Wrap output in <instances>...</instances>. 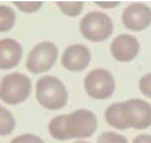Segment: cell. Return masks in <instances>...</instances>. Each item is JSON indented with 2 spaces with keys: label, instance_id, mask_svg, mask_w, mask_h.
<instances>
[{
  "label": "cell",
  "instance_id": "obj_1",
  "mask_svg": "<svg viewBox=\"0 0 151 143\" xmlns=\"http://www.w3.org/2000/svg\"><path fill=\"white\" fill-rule=\"evenodd\" d=\"M97 118L91 110L78 109L54 118L49 125L50 136L59 141L91 137L96 130Z\"/></svg>",
  "mask_w": 151,
  "mask_h": 143
},
{
  "label": "cell",
  "instance_id": "obj_2",
  "mask_svg": "<svg viewBox=\"0 0 151 143\" xmlns=\"http://www.w3.org/2000/svg\"><path fill=\"white\" fill-rule=\"evenodd\" d=\"M115 129L143 130L151 125V105L142 99L133 98L112 105L109 114Z\"/></svg>",
  "mask_w": 151,
  "mask_h": 143
},
{
  "label": "cell",
  "instance_id": "obj_3",
  "mask_svg": "<svg viewBox=\"0 0 151 143\" xmlns=\"http://www.w3.org/2000/svg\"><path fill=\"white\" fill-rule=\"evenodd\" d=\"M36 97L44 108L54 110L66 105L68 92L60 79L52 75H45L36 84Z\"/></svg>",
  "mask_w": 151,
  "mask_h": 143
},
{
  "label": "cell",
  "instance_id": "obj_4",
  "mask_svg": "<svg viewBox=\"0 0 151 143\" xmlns=\"http://www.w3.org/2000/svg\"><path fill=\"white\" fill-rule=\"evenodd\" d=\"M31 91V79L18 72L8 74L0 85V99L7 104L17 105L25 101Z\"/></svg>",
  "mask_w": 151,
  "mask_h": 143
},
{
  "label": "cell",
  "instance_id": "obj_5",
  "mask_svg": "<svg viewBox=\"0 0 151 143\" xmlns=\"http://www.w3.org/2000/svg\"><path fill=\"white\" fill-rule=\"evenodd\" d=\"M114 25L108 15L100 12L86 14L80 22V30L86 39L94 42L104 41L113 32Z\"/></svg>",
  "mask_w": 151,
  "mask_h": 143
},
{
  "label": "cell",
  "instance_id": "obj_6",
  "mask_svg": "<svg viewBox=\"0 0 151 143\" xmlns=\"http://www.w3.org/2000/svg\"><path fill=\"white\" fill-rule=\"evenodd\" d=\"M58 56V49L54 43L42 42L36 45L27 58L26 67L33 74L45 72L52 68Z\"/></svg>",
  "mask_w": 151,
  "mask_h": 143
},
{
  "label": "cell",
  "instance_id": "obj_7",
  "mask_svg": "<svg viewBox=\"0 0 151 143\" xmlns=\"http://www.w3.org/2000/svg\"><path fill=\"white\" fill-rule=\"evenodd\" d=\"M84 87L87 93L97 100L109 98L116 89L114 78L110 72L105 69L93 70L85 79Z\"/></svg>",
  "mask_w": 151,
  "mask_h": 143
},
{
  "label": "cell",
  "instance_id": "obj_8",
  "mask_svg": "<svg viewBox=\"0 0 151 143\" xmlns=\"http://www.w3.org/2000/svg\"><path fill=\"white\" fill-rule=\"evenodd\" d=\"M122 22L127 28L133 31L145 30L151 23V9L140 3L129 5L123 12Z\"/></svg>",
  "mask_w": 151,
  "mask_h": 143
},
{
  "label": "cell",
  "instance_id": "obj_9",
  "mask_svg": "<svg viewBox=\"0 0 151 143\" xmlns=\"http://www.w3.org/2000/svg\"><path fill=\"white\" fill-rule=\"evenodd\" d=\"M91 59L90 51L84 45L75 44L65 50L61 58L63 66L68 70L78 72L86 69Z\"/></svg>",
  "mask_w": 151,
  "mask_h": 143
},
{
  "label": "cell",
  "instance_id": "obj_10",
  "mask_svg": "<svg viewBox=\"0 0 151 143\" xmlns=\"http://www.w3.org/2000/svg\"><path fill=\"white\" fill-rule=\"evenodd\" d=\"M110 51L117 61L128 62L138 55L140 51V43L134 36L122 34L114 40Z\"/></svg>",
  "mask_w": 151,
  "mask_h": 143
},
{
  "label": "cell",
  "instance_id": "obj_11",
  "mask_svg": "<svg viewBox=\"0 0 151 143\" xmlns=\"http://www.w3.org/2000/svg\"><path fill=\"white\" fill-rule=\"evenodd\" d=\"M22 55V47L12 38L0 40V69L9 70L20 63Z\"/></svg>",
  "mask_w": 151,
  "mask_h": 143
},
{
  "label": "cell",
  "instance_id": "obj_12",
  "mask_svg": "<svg viewBox=\"0 0 151 143\" xmlns=\"http://www.w3.org/2000/svg\"><path fill=\"white\" fill-rule=\"evenodd\" d=\"M15 120L11 113L5 107L0 105V136H8L13 132Z\"/></svg>",
  "mask_w": 151,
  "mask_h": 143
},
{
  "label": "cell",
  "instance_id": "obj_13",
  "mask_svg": "<svg viewBox=\"0 0 151 143\" xmlns=\"http://www.w3.org/2000/svg\"><path fill=\"white\" fill-rule=\"evenodd\" d=\"M16 14L11 7L0 5V32L9 31L14 27Z\"/></svg>",
  "mask_w": 151,
  "mask_h": 143
},
{
  "label": "cell",
  "instance_id": "obj_14",
  "mask_svg": "<svg viewBox=\"0 0 151 143\" xmlns=\"http://www.w3.org/2000/svg\"><path fill=\"white\" fill-rule=\"evenodd\" d=\"M56 4L63 13L70 17L77 16L84 8V2L82 1H58Z\"/></svg>",
  "mask_w": 151,
  "mask_h": 143
},
{
  "label": "cell",
  "instance_id": "obj_15",
  "mask_svg": "<svg viewBox=\"0 0 151 143\" xmlns=\"http://www.w3.org/2000/svg\"><path fill=\"white\" fill-rule=\"evenodd\" d=\"M98 143H128L127 139L114 132H106L99 137Z\"/></svg>",
  "mask_w": 151,
  "mask_h": 143
},
{
  "label": "cell",
  "instance_id": "obj_16",
  "mask_svg": "<svg viewBox=\"0 0 151 143\" xmlns=\"http://www.w3.org/2000/svg\"><path fill=\"white\" fill-rule=\"evenodd\" d=\"M18 9L25 13H33L37 12L42 6L41 1H14Z\"/></svg>",
  "mask_w": 151,
  "mask_h": 143
},
{
  "label": "cell",
  "instance_id": "obj_17",
  "mask_svg": "<svg viewBox=\"0 0 151 143\" xmlns=\"http://www.w3.org/2000/svg\"><path fill=\"white\" fill-rule=\"evenodd\" d=\"M139 89L143 95L151 98V73L144 75L140 79Z\"/></svg>",
  "mask_w": 151,
  "mask_h": 143
},
{
  "label": "cell",
  "instance_id": "obj_18",
  "mask_svg": "<svg viewBox=\"0 0 151 143\" xmlns=\"http://www.w3.org/2000/svg\"><path fill=\"white\" fill-rule=\"evenodd\" d=\"M10 143H45L42 139L31 134H25L15 137Z\"/></svg>",
  "mask_w": 151,
  "mask_h": 143
},
{
  "label": "cell",
  "instance_id": "obj_19",
  "mask_svg": "<svg viewBox=\"0 0 151 143\" xmlns=\"http://www.w3.org/2000/svg\"><path fill=\"white\" fill-rule=\"evenodd\" d=\"M133 143H151V136L150 135H139L134 139Z\"/></svg>",
  "mask_w": 151,
  "mask_h": 143
},
{
  "label": "cell",
  "instance_id": "obj_20",
  "mask_svg": "<svg viewBox=\"0 0 151 143\" xmlns=\"http://www.w3.org/2000/svg\"><path fill=\"white\" fill-rule=\"evenodd\" d=\"M74 143H90V142H85V141H78V142H74Z\"/></svg>",
  "mask_w": 151,
  "mask_h": 143
}]
</instances>
